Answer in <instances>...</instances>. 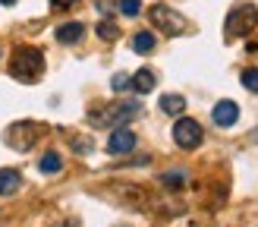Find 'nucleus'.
Here are the masks:
<instances>
[{
  "mask_svg": "<svg viewBox=\"0 0 258 227\" xmlns=\"http://www.w3.org/2000/svg\"><path fill=\"white\" fill-rule=\"evenodd\" d=\"M120 13H123V16H139V13H142V0H120Z\"/></svg>",
  "mask_w": 258,
  "mask_h": 227,
  "instance_id": "nucleus-19",
  "label": "nucleus"
},
{
  "mask_svg": "<svg viewBox=\"0 0 258 227\" xmlns=\"http://www.w3.org/2000/svg\"><path fill=\"white\" fill-rule=\"evenodd\" d=\"M98 38H104V41H117V38H120V29H117V22H110V19L98 22Z\"/></svg>",
  "mask_w": 258,
  "mask_h": 227,
  "instance_id": "nucleus-16",
  "label": "nucleus"
},
{
  "mask_svg": "<svg viewBox=\"0 0 258 227\" xmlns=\"http://www.w3.org/2000/svg\"><path fill=\"white\" fill-rule=\"evenodd\" d=\"M242 85H246L249 92H255V95H258V70H255V67L242 70Z\"/></svg>",
  "mask_w": 258,
  "mask_h": 227,
  "instance_id": "nucleus-17",
  "label": "nucleus"
},
{
  "mask_svg": "<svg viewBox=\"0 0 258 227\" xmlns=\"http://www.w3.org/2000/svg\"><path fill=\"white\" fill-rule=\"evenodd\" d=\"M19 186H22L19 171H13V167H4V171H0V196H13Z\"/></svg>",
  "mask_w": 258,
  "mask_h": 227,
  "instance_id": "nucleus-10",
  "label": "nucleus"
},
{
  "mask_svg": "<svg viewBox=\"0 0 258 227\" xmlns=\"http://www.w3.org/2000/svg\"><path fill=\"white\" fill-rule=\"evenodd\" d=\"M110 85H113V92H129V88H133V79H129L126 73H117L110 79Z\"/></svg>",
  "mask_w": 258,
  "mask_h": 227,
  "instance_id": "nucleus-18",
  "label": "nucleus"
},
{
  "mask_svg": "<svg viewBox=\"0 0 258 227\" xmlns=\"http://www.w3.org/2000/svg\"><path fill=\"white\" fill-rule=\"evenodd\" d=\"M133 148H136V133L126 130V126H117L107 139V151L110 155H129Z\"/></svg>",
  "mask_w": 258,
  "mask_h": 227,
  "instance_id": "nucleus-7",
  "label": "nucleus"
},
{
  "mask_svg": "<svg viewBox=\"0 0 258 227\" xmlns=\"http://www.w3.org/2000/svg\"><path fill=\"white\" fill-rule=\"evenodd\" d=\"M35 136H38V126L35 123H29V120L13 123L10 130H7V145H13L16 151H29L32 142H35Z\"/></svg>",
  "mask_w": 258,
  "mask_h": 227,
  "instance_id": "nucleus-6",
  "label": "nucleus"
},
{
  "mask_svg": "<svg viewBox=\"0 0 258 227\" xmlns=\"http://www.w3.org/2000/svg\"><path fill=\"white\" fill-rule=\"evenodd\" d=\"M148 16H151V22L158 25V29H161L164 35H179V32H186V19L179 16L176 10L164 7V4H154Z\"/></svg>",
  "mask_w": 258,
  "mask_h": 227,
  "instance_id": "nucleus-5",
  "label": "nucleus"
},
{
  "mask_svg": "<svg viewBox=\"0 0 258 227\" xmlns=\"http://www.w3.org/2000/svg\"><path fill=\"white\" fill-rule=\"evenodd\" d=\"M158 107H161L164 114H170V117H176V114L186 110V98H183V95H164V98L158 101Z\"/></svg>",
  "mask_w": 258,
  "mask_h": 227,
  "instance_id": "nucleus-12",
  "label": "nucleus"
},
{
  "mask_svg": "<svg viewBox=\"0 0 258 227\" xmlns=\"http://www.w3.org/2000/svg\"><path fill=\"white\" fill-rule=\"evenodd\" d=\"M50 4H54V7H73L76 0H50Z\"/></svg>",
  "mask_w": 258,
  "mask_h": 227,
  "instance_id": "nucleus-21",
  "label": "nucleus"
},
{
  "mask_svg": "<svg viewBox=\"0 0 258 227\" xmlns=\"http://www.w3.org/2000/svg\"><path fill=\"white\" fill-rule=\"evenodd\" d=\"M211 117H214L217 126H224V130H227V126H233V123L239 120V107H236V101H217Z\"/></svg>",
  "mask_w": 258,
  "mask_h": 227,
  "instance_id": "nucleus-8",
  "label": "nucleus"
},
{
  "mask_svg": "<svg viewBox=\"0 0 258 227\" xmlns=\"http://www.w3.org/2000/svg\"><path fill=\"white\" fill-rule=\"evenodd\" d=\"M0 4H4V7H13V4H16V0H0Z\"/></svg>",
  "mask_w": 258,
  "mask_h": 227,
  "instance_id": "nucleus-22",
  "label": "nucleus"
},
{
  "mask_svg": "<svg viewBox=\"0 0 258 227\" xmlns=\"http://www.w3.org/2000/svg\"><path fill=\"white\" fill-rule=\"evenodd\" d=\"M142 114V107L136 104V101H123V104H113V107H104V110H95L92 117V126H113V130H117V126H126L129 120H136Z\"/></svg>",
  "mask_w": 258,
  "mask_h": 227,
  "instance_id": "nucleus-2",
  "label": "nucleus"
},
{
  "mask_svg": "<svg viewBox=\"0 0 258 227\" xmlns=\"http://www.w3.org/2000/svg\"><path fill=\"white\" fill-rule=\"evenodd\" d=\"M173 139H176V145H179V148H186V151L199 148V145H202V139H205L202 123H199V120H192V117H179L176 126H173Z\"/></svg>",
  "mask_w": 258,
  "mask_h": 227,
  "instance_id": "nucleus-4",
  "label": "nucleus"
},
{
  "mask_svg": "<svg viewBox=\"0 0 258 227\" xmlns=\"http://www.w3.org/2000/svg\"><path fill=\"white\" fill-rule=\"evenodd\" d=\"M82 35H85V25L82 22H63L60 29H57V41L60 44H76Z\"/></svg>",
  "mask_w": 258,
  "mask_h": 227,
  "instance_id": "nucleus-9",
  "label": "nucleus"
},
{
  "mask_svg": "<svg viewBox=\"0 0 258 227\" xmlns=\"http://www.w3.org/2000/svg\"><path fill=\"white\" fill-rule=\"evenodd\" d=\"M183 183H186V174L183 171H167L161 177V186H167V189H183Z\"/></svg>",
  "mask_w": 258,
  "mask_h": 227,
  "instance_id": "nucleus-15",
  "label": "nucleus"
},
{
  "mask_svg": "<svg viewBox=\"0 0 258 227\" xmlns=\"http://www.w3.org/2000/svg\"><path fill=\"white\" fill-rule=\"evenodd\" d=\"M73 148L76 151H88V148H92V142H73Z\"/></svg>",
  "mask_w": 258,
  "mask_h": 227,
  "instance_id": "nucleus-20",
  "label": "nucleus"
},
{
  "mask_svg": "<svg viewBox=\"0 0 258 227\" xmlns=\"http://www.w3.org/2000/svg\"><path fill=\"white\" fill-rule=\"evenodd\" d=\"M158 47V38H154V32H136L133 35V50L136 54H151V50Z\"/></svg>",
  "mask_w": 258,
  "mask_h": 227,
  "instance_id": "nucleus-11",
  "label": "nucleus"
},
{
  "mask_svg": "<svg viewBox=\"0 0 258 227\" xmlns=\"http://www.w3.org/2000/svg\"><path fill=\"white\" fill-rule=\"evenodd\" d=\"M151 88H154V73H151V70H139V73L133 76V92L148 95Z\"/></svg>",
  "mask_w": 258,
  "mask_h": 227,
  "instance_id": "nucleus-13",
  "label": "nucleus"
},
{
  "mask_svg": "<svg viewBox=\"0 0 258 227\" xmlns=\"http://www.w3.org/2000/svg\"><path fill=\"white\" fill-rule=\"evenodd\" d=\"M255 25H258V10L255 7H236V10L227 13L224 32H227V38H242V35H249Z\"/></svg>",
  "mask_w": 258,
  "mask_h": 227,
  "instance_id": "nucleus-3",
  "label": "nucleus"
},
{
  "mask_svg": "<svg viewBox=\"0 0 258 227\" xmlns=\"http://www.w3.org/2000/svg\"><path fill=\"white\" fill-rule=\"evenodd\" d=\"M38 167H41L44 174H60V171H63V161H60L57 151H47V155L41 158V164H38Z\"/></svg>",
  "mask_w": 258,
  "mask_h": 227,
  "instance_id": "nucleus-14",
  "label": "nucleus"
},
{
  "mask_svg": "<svg viewBox=\"0 0 258 227\" xmlns=\"http://www.w3.org/2000/svg\"><path fill=\"white\" fill-rule=\"evenodd\" d=\"M44 73V54L38 47H16L10 63V76L19 82H38Z\"/></svg>",
  "mask_w": 258,
  "mask_h": 227,
  "instance_id": "nucleus-1",
  "label": "nucleus"
}]
</instances>
